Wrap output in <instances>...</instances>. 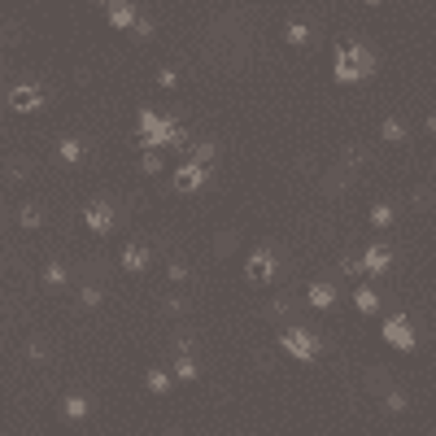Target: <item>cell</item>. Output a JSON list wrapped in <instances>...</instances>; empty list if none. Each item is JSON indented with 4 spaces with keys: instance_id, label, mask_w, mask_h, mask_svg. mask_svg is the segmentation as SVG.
<instances>
[{
    "instance_id": "obj_1",
    "label": "cell",
    "mask_w": 436,
    "mask_h": 436,
    "mask_svg": "<svg viewBox=\"0 0 436 436\" xmlns=\"http://www.w3.org/2000/svg\"><path fill=\"white\" fill-rule=\"evenodd\" d=\"M188 140L192 136L184 131V122L175 114H157V109H149V105L140 109V144L144 149H166V144L170 149H184Z\"/></svg>"
},
{
    "instance_id": "obj_2",
    "label": "cell",
    "mask_w": 436,
    "mask_h": 436,
    "mask_svg": "<svg viewBox=\"0 0 436 436\" xmlns=\"http://www.w3.org/2000/svg\"><path fill=\"white\" fill-rule=\"evenodd\" d=\"M332 74H336V83H362V79L376 74V53H371L366 44H358V40H341L336 44Z\"/></svg>"
},
{
    "instance_id": "obj_3",
    "label": "cell",
    "mask_w": 436,
    "mask_h": 436,
    "mask_svg": "<svg viewBox=\"0 0 436 436\" xmlns=\"http://www.w3.org/2000/svg\"><path fill=\"white\" fill-rule=\"evenodd\" d=\"M280 349L293 353V358H301V362H314L318 353H323V341H318L314 332H305V328H297V323H288V328L280 332Z\"/></svg>"
},
{
    "instance_id": "obj_4",
    "label": "cell",
    "mask_w": 436,
    "mask_h": 436,
    "mask_svg": "<svg viewBox=\"0 0 436 436\" xmlns=\"http://www.w3.org/2000/svg\"><path fill=\"white\" fill-rule=\"evenodd\" d=\"M275 271H280V262H275V249H271V245L253 249V253H249V262H245L249 284H271V280H275Z\"/></svg>"
},
{
    "instance_id": "obj_5",
    "label": "cell",
    "mask_w": 436,
    "mask_h": 436,
    "mask_svg": "<svg viewBox=\"0 0 436 436\" xmlns=\"http://www.w3.org/2000/svg\"><path fill=\"white\" fill-rule=\"evenodd\" d=\"M384 341H389L393 349H401V353H410L419 341H414V328H410V318L406 314H389L384 318Z\"/></svg>"
},
{
    "instance_id": "obj_6",
    "label": "cell",
    "mask_w": 436,
    "mask_h": 436,
    "mask_svg": "<svg viewBox=\"0 0 436 436\" xmlns=\"http://www.w3.org/2000/svg\"><path fill=\"white\" fill-rule=\"evenodd\" d=\"M5 101H9L13 114H31V109L44 105V88H40V83H13V88L5 92Z\"/></svg>"
},
{
    "instance_id": "obj_7",
    "label": "cell",
    "mask_w": 436,
    "mask_h": 436,
    "mask_svg": "<svg viewBox=\"0 0 436 436\" xmlns=\"http://www.w3.org/2000/svg\"><path fill=\"white\" fill-rule=\"evenodd\" d=\"M358 257H362V275H389V266H393V253L384 245H366V253H358Z\"/></svg>"
},
{
    "instance_id": "obj_8",
    "label": "cell",
    "mask_w": 436,
    "mask_h": 436,
    "mask_svg": "<svg viewBox=\"0 0 436 436\" xmlns=\"http://www.w3.org/2000/svg\"><path fill=\"white\" fill-rule=\"evenodd\" d=\"M105 18H109V26L131 31V26H136V18H140V9L131 5V0H109V5H105Z\"/></svg>"
},
{
    "instance_id": "obj_9",
    "label": "cell",
    "mask_w": 436,
    "mask_h": 436,
    "mask_svg": "<svg viewBox=\"0 0 436 436\" xmlns=\"http://www.w3.org/2000/svg\"><path fill=\"white\" fill-rule=\"evenodd\" d=\"M205 175H209V166H197V161H184V166L175 170V192H197V188L205 184Z\"/></svg>"
},
{
    "instance_id": "obj_10",
    "label": "cell",
    "mask_w": 436,
    "mask_h": 436,
    "mask_svg": "<svg viewBox=\"0 0 436 436\" xmlns=\"http://www.w3.org/2000/svg\"><path fill=\"white\" fill-rule=\"evenodd\" d=\"M83 218H88L92 232H109V227H114V205H109V201H92Z\"/></svg>"
},
{
    "instance_id": "obj_11",
    "label": "cell",
    "mask_w": 436,
    "mask_h": 436,
    "mask_svg": "<svg viewBox=\"0 0 436 436\" xmlns=\"http://www.w3.org/2000/svg\"><path fill=\"white\" fill-rule=\"evenodd\" d=\"M305 301H310L314 310H332V305H336V284L314 280V284H310V293H305Z\"/></svg>"
},
{
    "instance_id": "obj_12",
    "label": "cell",
    "mask_w": 436,
    "mask_h": 436,
    "mask_svg": "<svg viewBox=\"0 0 436 436\" xmlns=\"http://www.w3.org/2000/svg\"><path fill=\"white\" fill-rule=\"evenodd\" d=\"M144 266H149V249H144L140 240H131V245L122 249V271H131V275H136V271H144Z\"/></svg>"
},
{
    "instance_id": "obj_13",
    "label": "cell",
    "mask_w": 436,
    "mask_h": 436,
    "mask_svg": "<svg viewBox=\"0 0 436 436\" xmlns=\"http://www.w3.org/2000/svg\"><path fill=\"white\" fill-rule=\"evenodd\" d=\"M353 175H358V170H349V166H336V170L328 175V179H323V192H328V197H341V192L349 188V179H353Z\"/></svg>"
},
{
    "instance_id": "obj_14",
    "label": "cell",
    "mask_w": 436,
    "mask_h": 436,
    "mask_svg": "<svg viewBox=\"0 0 436 436\" xmlns=\"http://www.w3.org/2000/svg\"><path fill=\"white\" fill-rule=\"evenodd\" d=\"M83 153H88L83 140H61V144H57V157L66 161V166H79V161H83Z\"/></svg>"
},
{
    "instance_id": "obj_15",
    "label": "cell",
    "mask_w": 436,
    "mask_h": 436,
    "mask_svg": "<svg viewBox=\"0 0 436 436\" xmlns=\"http://www.w3.org/2000/svg\"><path fill=\"white\" fill-rule=\"evenodd\" d=\"M284 35H288V44H301V48H305V44L314 40V26L305 22V18H297V22H288V26H284Z\"/></svg>"
},
{
    "instance_id": "obj_16",
    "label": "cell",
    "mask_w": 436,
    "mask_h": 436,
    "mask_svg": "<svg viewBox=\"0 0 436 436\" xmlns=\"http://www.w3.org/2000/svg\"><path fill=\"white\" fill-rule=\"evenodd\" d=\"M88 410H92V406H88V397H79V393H70L66 401H61V414H66L70 423H79V419H88Z\"/></svg>"
},
{
    "instance_id": "obj_17",
    "label": "cell",
    "mask_w": 436,
    "mask_h": 436,
    "mask_svg": "<svg viewBox=\"0 0 436 436\" xmlns=\"http://www.w3.org/2000/svg\"><path fill=\"white\" fill-rule=\"evenodd\" d=\"M366 389H371V393H376V397H384V393H389V389H393V380H389V371H384V366H371V371H366Z\"/></svg>"
},
{
    "instance_id": "obj_18",
    "label": "cell",
    "mask_w": 436,
    "mask_h": 436,
    "mask_svg": "<svg viewBox=\"0 0 436 436\" xmlns=\"http://www.w3.org/2000/svg\"><path fill=\"white\" fill-rule=\"evenodd\" d=\"M170 376H175V380H184V384H192V380L201 376V371H197V362H192V353H179V358H175V371H170Z\"/></svg>"
},
{
    "instance_id": "obj_19",
    "label": "cell",
    "mask_w": 436,
    "mask_h": 436,
    "mask_svg": "<svg viewBox=\"0 0 436 436\" xmlns=\"http://www.w3.org/2000/svg\"><path fill=\"white\" fill-rule=\"evenodd\" d=\"M214 157H218V144H214V140H201V144H192V153H188V161H197V166H209Z\"/></svg>"
},
{
    "instance_id": "obj_20",
    "label": "cell",
    "mask_w": 436,
    "mask_h": 436,
    "mask_svg": "<svg viewBox=\"0 0 436 436\" xmlns=\"http://www.w3.org/2000/svg\"><path fill=\"white\" fill-rule=\"evenodd\" d=\"M362 161H371V149H366V144H349L341 166H349V170H362Z\"/></svg>"
},
{
    "instance_id": "obj_21",
    "label": "cell",
    "mask_w": 436,
    "mask_h": 436,
    "mask_svg": "<svg viewBox=\"0 0 436 436\" xmlns=\"http://www.w3.org/2000/svg\"><path fill=\"white\" fill-rule=\"evenodd\" d=\"M353 305H358L362 314H376V310H380V297H376V288H358V293H353Z\"/></svg>"
},
{
    "instance_id": "obj_22",
    "label": "cell",
    "mask_w": 436,
    "mask_h": 436,
    "mask_svg": "<svg viewBox=\"0 0 436 436\" xmlns=\"http://www.w3.org/2000/svg\"><path fill=\"white\" fill-rule=\"evenodd\" d=\"M18 223H22L26 232H35L40 223H44V209H40V205H22V209H18Z\"/></svg>"
},
{
    "instance_id": "obj_23",
    "label": "cell",
    "mask_w": 436,
    "mask_h": 436,
    "mask_svg": "<svg viewBox=\"0 0 436 436\" xmlns=\"http://www.w3.org/2000/svg\"><path fill=\"white\" fill-rule=\"evenodd\" d=\"M44 280L53 284V288H66V284H70V271L61 266V262H48V266H44Z\"/></svg>"
},
{
    "instance_id": "obj_24",
    "label": "cell",
    "mask_w": 436,
    "mask_h": 436,
    "mask_svg": "<svg viewBox=\"0 0 436 436\" xmlns=\"http://www.w3.org/2000/svg\"><path fill=\"white\" fill-rule=\"evenodd\" d=\"M140 170H144V175H161V170H166V157H161V149H149V153H144Z\"/></svg>"
},
{
    "instance_id": "obj_25",
    "label": "cell",
    "mask_w": 436,
    "mask_h": 436,
    "mask_svg": "<svg viewBox=\"0 0 436 436\" xmlns=\"http://www.w3.org/2000/svg\"><path fill=\"white\" fill-rule=\"evenodd\" d=\"M380 136H384V140H389V144H401V140H406V127H401L397 118H384V127H380Z\"/></svg>"
},
{
    "instance_id": "obj_26",
    "label": "cell",
    "mask_w": 436,
    "mask_h": 436,
    "mask_svg": "<svg viewBox=\"0 0 436 436\" xmlns=\"http://www.w3.org/2000/svg\"><path fill=\"white\" fill-rule=\"evenodd\" d=\"M380 401H384V410H393V414H401V410H406V393H401V389H397V384H393V389H389V393H384Z\"/></svg>"
},
{
    "instance_id": "obj_27",
    "label": "cell",
    "mask_w": 436,
    "mask_h": 436,
    "mask_svg": "<svg viewBox=\"0 0 436 436\" xmlns=\"http://www.w3.org/2000/svg\"><path fill=\"white\" fill-rule=\"evenodd\" d=\"M236 245H240V236H236V232H218L214 253H218V257H227V253H236Z\"/></svg>"
},
{
    "instance_id": "obj_28",
    "label": "cell",
    "mask_w": 436,
    "mask_h": 436,
    "mask_svg": "<svg viewBox=\"0 0 436 436\" xmlns=\"http://www.w3.org/2000/svg\"><path fill=\"white\" fill-rule=\"evenodd\" d=\"M266 314H271V318H280V323H284V318H288V323H293V301H284V297H275V301H271V305H266Z\"/></svg>"
},
{
    "instance_id": "obj_29",
    "label": "cell",
    "mask_w": 436,
    "mask_h": 436,
    "mask_svg": "<svg viewBox=\"0 0 436 436\" xmlns=\"http://www.w3.org/2000/svg\"><path fill=\"white\" fill-rule=\"evenodd\" d=\"M393 223V205H376L371 209V227H389Z\"/></svg>"
},
{
    "instance_id": "obj_30",
    "label": "cell",
    "mask_w": 436,
    "mask_h": 436,
    "mask_svg": "<svg viewBox=\"0 0 436 436\" xmlns=\"http://www.w3.org/2000/svg\"><path fill=\"white\" fill-rule=\"evenodd\" d=\"M101 297H105V293H101V284H83V293H79V301H83L88 310H92V305H101Z\"/></svg>"
},
{
    "instance_id": "obj_31",
    "label": "cell",
    "mask_w": 436,
    "mask_h": 436,
    "mask_svg": "<svg viewBox=\"0 0 436 436\" xmlns=\"http://www.w3.org/2000/svg\"><path fill=\"white\" fill-rule=\"evenodd\" d=\"M432 201H436V192H432V188H414V192H410V205H414V209H428Z\"/></svg>"
},
{
    "instance_id": "obj_32",
    "label": "cell",
    "mask_w": 436,
    "mask_h": 436,
    "mask_svg": "<svg viewBox=\"0 0 436 436\" xmlns=\"http://www.w3.org/2000/svg\"><path fill=\"white\" fill-rule=\"evenodd\" d=\"M149 389L153 393H166L170 389V371H149Z\"/></svg>"
},
{
    "instance_id": "obj_33",
    "label": "cell",
    "mask_w": 436,
    "mask_h": 436,
    "mask_svg": "<svg viewBox=\"0 0 436 436\" xmlns=\"http://www.w3.org/2000/svg\"><path fill=\"white\" fill-rule=\"evenodd\" d=\"M26 175H31V161L26 157H13L9 161V179H26Z\"/></svg>"
},
{
    "instance_id": "obj_34",
    "label": "cell",
    "mask_w": 436,
    "mask_h": 436,
    "mask_svg": "<svg viewBox=\"0 0 436 436\" xmlns=\"http://www.w3.org/2000/svg\"><path fill=\"white\" fill-rule=\"evenodd\" d=\"M341 275H362V257L345 253V257H341Z\"/></svg>"
},
{
    "instance_id": "obj_35",
    "label": "cell",
    "mask_w": 436,
    "mask_h": 436,
    "mask_svg": "<svg viewBox=\"0 0 436 436\" xmlns=\"http://www.w3.org/2000/svg\"><path fill=\"white\" fill-rule=\"evenodd\" d=\"M166 280H170V284H184V280H188V266H184V262H170V266H166Z\"/></svg>"
},
{
    "instance_id": "obj_36",
    "label": "cell",
    "mask_w": 436,
    "mask_h": 436,
    "mask_svg": "<svg viewBox=\"0 0 436 436\" xmlns=\"http://www.w3.org/2000/svg\"><path fill=\"white\" fill-rule=\"evenodd\" d=\"M131 35H140V40H149V35H153V22H149V18H144V13H140V18H136V26H131Z\"/></svg>"
},
{
    "instance_id": "obj_37",
    "label": "cell",
    "mask_w": 436,
    "mask_h": 436,
    "mask_svg": "<svg viewBox=\"0 0 436 436\" xmlns=\"http://www.w3.org/2000/svg\"><path fill=\"white\" fill-rule=\"evenodd\" d=\"M26 353H31L35 362H44V358H48V341H31V345H26Z\"/></svg>"
},
{
    "instance_id": "obj_38",
    "label": "cell",
    "mask_w": 436,
    "mask_h": 436,
    "mask_svg": "<svg viewBox=\"0 0 436 436\" xmlns=\"http://www.w3.org/2000/svg\"><path fill=\"white\" fill-rule=\"evenodd\" d=\"M0 40H5V44H18V40H22V31H18V22H5V31H0Z\"/></svg>"
},
{
    "instance_id": "obj_39",
    "label": "cell",
    "mask_w": 436,
    "mask_h": 436,
    "mask_svg": "<svg viewBox=\"0 0 436 436\" xmlns=\"http://www.w3.org/2000/svg\"><path fill=\"white\" fill-rule=\"evenodd\" d=\"M157 83L170 92V88H179V74H175V70H157Z\"/></svg>"
},
{
    "instance_id": "obj_40",
    "label": "cell",
    "mask_w": 436,
    "mask_h": 436,
    "mask_svg": "<svg viewBox=\"0 0 436 436\" xmlns=\"http://www.w3.org/2000/svg\"><path fill=\"white\" fill-rule=\"evenodd\" d=\"M161 305H166V314H184V310H188V301H184V297H166Z\"/></svg>"
},
{
    "instance_id": "obj_41",
    "label": "cell",
    "mask_w": 436,
    "mask_h": 436,
    "mask_svg": "<svg viewBox=\"0 0 436 436\" xmlns=\"http://www.w3.org/2000/svg\"><path fill=\"white\" fill-rule=\"evenodd\" d=\"M192 345H197V341H192L188 332H179V336H175V353H192Z\"/></svg>"
},
{
    "instance_id": "obj_42",
    "label": "cell",
    "mask_w": 436,
    "mask_h": 436,
    "mask_svg": "<svg viewBox=\"0 0 436 436\" xmlns=\"http://www.w3.org/2000/svg\"><path fill=\"white\" fill-rule=\"evenodd\" d=\"M428 131H432V136H436V114H432V118H428Z\"/></svg>"
},
{
    "instance_id": "obj_43",
    "label": "cell",
    "mask_w": 436,
    "mask_h": 436,
    "mask_svg": "<svg viewBox=\"0 0 436 436\" xmlns=\"http://www.w3.org/2000/svg\"><path fill=\"white\" fill-rule=\"evenodd\" d=\"M92 5H101V9H105V5H109V0H92Z\"/></svg>"
},
{
    "instance_id": "obj_44",
    "label": "cell",
    "mask_w": 436,
    "mask_h": 436,
    "mask_svg": "<svg viewBox=\"0 0 436 436\" xmlns=\"http://www.w3.org/2000/svg\"><path fill=\"white\" fill-rule=\"evenodd\" d=\"M366 5H384V0H366Z\"/></svg>"
},
{
    "instance_id": "obj_45",
    "label": "cell",
    "mask_w": 436,
    "mask_h": 436,
    "mask_svg": "<svg viewBox=\"0 0 436 436\" xmlns=\"http://www.w3.org/2000/svg\"><path fill=\"white\" fill-rule=\"evenodd\" d=\"M432 175H436V166H432Z\"/></svg>"
}]
</instances>
